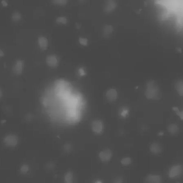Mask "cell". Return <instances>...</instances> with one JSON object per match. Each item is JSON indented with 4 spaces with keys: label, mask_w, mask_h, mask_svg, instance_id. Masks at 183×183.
Listing matches in <instances>:
<instances>
[{
    "label": "cell",
    "mask_w": 183,
    "mask_h": 183,
    "mask_svg": "<svg viewBox=\"0 0 183 183\" xmlns=\"http://www.w3.org/2000/svg\"><path fill=\"white\" fill-rule=\"evenodd\" d=\"M112 156V152L111 150L106 149L104 150L99 153V157L100 160L103 162H107L109 161Z\"/></svg>",
    "instance_id": "7"
},
{
    "label": "cell",
    "mask_w": 183,
    "mask_h": 183,
    "mask_svg": "<svg viewBox=\"0 0 183 183\" xmlns=\"http://www.w3.org/2000/svg\"><path fill=\"white\" fill-rule=\"evenodd\" d=\"M56 21H57V23L65 24L67 23V19L66 18L64 17V16H60V17L57 18V19H56Z\"/></svg>",
    "instance_id": "23"
},
{
    "label": "cell",
    "mask_w": 183,
    "mask_h": 183,
    "mask_svg": "<svg viewBox=\"0 0 183 183\" xmlns=\"http://www.w3.org/2000/svg\"><path fill=\"white\" fill-rule=\"evenodd\" d=\"M79 42L81 45H83V46H86L88 44V40L85 38H79Z\"/></svg>",
    "instance_id": "25"
},
{
    "label": "cell",
    "mask_w": 183,
    "mask_h": 183,
    "mask_svg": "<svg viewBox=\"0 0 183 183\" xmlns=\"http://www.w3.org/2000/svg\"><path fill=\"white\" fill-rule=\"evenodd\" d=\"M29 170V167L28 165L24 164L21 166V173H23V174H26L28 171Z\"/></svg>",
    "instance_id": "24"
},
{
    "label": "cell",
    "mask_w": 183,
    "mask_h": 183,
    "mask_svg": "<svg viewBox=\"0 0 183 183\" xmlns=\"http://www.w3.org/2000/svg\"><path fill=\"white\" fill-rule=\"evenodd\" d=\"M94 183H103L102 181L100 180H97L95 181Z\"/></svg>",
    "instance_id": "34"
},
{
    "label": "cell",
    "mask_w": 183,
    "mask_h": 183,
    "mask_svg": "<svg viewBox=\"0 0 183 183\" xmlns=\"http://www.w3.org/2000/svg\"><path fill=\"white\" fill-rule=\"evenodd\" d=\"M54 3L60 5H65L66 4L67 1L65 0H55L53 2Z\"/></svg>",
    "instance_id": "26"
},
{
    "label": "cell",
    "mask_w": 183,
    "mask_h": 183,
    "mask_svg": "<svg viewBox=\"0 0 183 183\" xmlns=\"http://www.w3.org/2000/svg\"><path fill=\"white\" fill-rule=\"evenodd\" d=\"M79 72L80 74H81V75H85V73L84 70L82 69H79Z\"/></svg>",
    "instance_id": "29"
},
{
    "label": "cell",
    "mask_w": 183,
    "mask_h": 183,
    "mask_svg": "<svg viewBox=\"0 0 183 183\" xmlns=\"http://www.w3.org/2000/svg\"><path fill=\"white\" fill-rule=\"evenodd\" d=\"M175 88L179 95L182 96L183 94V83L182 81L179 80L175 84Z\"/></svg>",
    "instance_id": "17"
},
{
    "label": "cell",
    "mask_w": 183,
    "mask_h": 183,
    "mask_svg": "<svg viewBox=\"0 0 183 183\" xmlns=\"http://www.w3.org/2000/svg\"><path fill=\"white\" fill-rule=\"evenodd\" d=\"M145 94L148 99H157L159 98L160 91L154 81H150L147 83Z\"/></svg>",
    "instance_id": "2"
},
{
    "label": "cell",
    "mask_w": 183,
    "mask_h": 183,
    "mask_svg": "<svg viewBox=\"0 0 183 183\" xmlns=\"http://www.w3.org/2000/svg\"><path fill=\"white\" fill-rule=\"evenodd\" d=\"M81 115L76 109H70L68 111L67 119L69 122L76 123L80 120Z\"/></svg>",
    "instance_id": "4"
},
{
    "label": "cell",
    "mask_w": 183,
    "mask_h": 183,
    "mask_svg": "<svg viewBox=\"0 0 183 183\" xmlns=\"http://www.w3.org/2000/svg\"><path fill=\"white\" fill-rule=\"evenodd\" d=\"M121 163L124 166L129 165L131 163V160L130 157H124L121 160Z\"/></svg>",
    "instance_id": "22"
},
{
    "label": "cell",
    "mask_w": 183,
    "mask_h": 183,
    "mask_svg": "<svg viewBox=\"0 0 183 183\" xmlns=\"http://www.w3.org/2000/svg\"><path fill=\"white\" fill-rule=\"evenodd\" d=\"M70 148V147L69 145H65V146H64V148H65L66 150H69V148Z\"/></svg>",
    "instance_id": "33"
},
{
    "label": "cell",
    "mask_w": 183,
    "mask_h": 183,
    "mask_svg": "<svg viewBox=\"0 0 183 183\" xmlns=\"http://www.w3.org/2000/svg\"><path fill=\"white\" fill-rule=\"evenodd\" d=\"M18 138L16 135L9 134L6 136L3 140L5 144L9 147H14L18 143Z\"/></svg>",
    "instance_id": "5"
},
{
    "label": "cell",
    "mask_w": 183,
    "mask_h": 183,
    "mask_svg": "<svg viewBox=\"0 0 183 183\" xmlns=\"http://www.w3.org/2000/svg\"><path fill=\"white\" fill-rule=\"evenodd\" d=\"M118 92L114 88L109 89L106 94V98L110 101H115L118 97Z\"/></svg>",
    "instance_id": "11"
},
{
    "label": "cell",
    "mask_w": 183,
    "mask_h": 183,
    "mask_svg": "<svg viewBox=\"0 0 183 183\" xmlns=\"http://www.w3.org/2000/svg\"><path fill=\"white\" fill-rule=\"evenodd\" d=\"M65 101L70 109H76V107L82 106L84 104L83 98L80 94L71 95Z\"/></svg>",
    "instance_id": "3"
},
{
    "label": "cell",
    "mask_w": 183,
    "mask_h": 183,
    "mask_svg": "<svg viewBox=\"0 0 183 183\" xmlns=\"http://www.w3.org/2000/svg\"><path fill=\"white\" fill-rule=\"evenodd\" d=\"M147 183H161L162 178L161 176L157 174H150L146 178Z\"/></svg>",
    "instance_id": "12"
},
{
    "label": "cell",
    "mask_w": 183,
    "mask_h": 183,
    "mask_svg": "<svg viewBox=\"0 0 183 183\" xmlns=\"http://www.w3.org/2000/svg\"><path fill=\"white\" fill-rule=\"evenodd\" d=\"M173 108V110L174 111H175L176 114L178 116H179V118H180L181 119V120H183V111H179V108H178V107H175V106H174V107H172Z\"/></svg>",
    "instance_id": "21"
},
{
    "label": "cell",
    "mask_w": 183,
    "mask_h": 183,
    "mask_svg": "<svg viewBox=\"0 0 183 183\" xmlns=\"http://www.w3.org/2000/svg\"><path fill=\"white\" fill-rule=\"evenodd\" d=\"M38 44L40 48L43 51H45L48 46V40L45 37L40 36L38 38Z\"/></svg>",
    "instance_id": "13"
},
{
    "label": "cell",
    "mask_w": 183,
    "mask_h": 183,
    "mask_svg": "<svg viewBox=\"0 0 183 183\" xmlns=\"http://www.w3.org/2000/svg\"><path fill=\"white\" fill-rule=\"evenodd\" d=\"M116 6V3L113 1H108L105 4L104 10L107 12H110L114 10Z\"/></svg>",
    "instance_id": "14"
},
{
    "label": "cell",
    "mask_w": 183,
    "mask_h": 183,
    "mask_svg": "<svg viewBox=\"0 0 183 183\" xmlns=\"http://www.w3.org/2000/svg\"><path fill=\"white\" fill-rule=\"evenodd\" d=\"M2 3L4 6H6L8 5V3L5 1H2Z\"/></svg>",
    "instance_id": "30"
},
{
    "label": "cell",
    "mask_w": 183,
    "mask_h": 183,
    "mask_svg": "<svg viewBox=\"0 0 183 183\" xmlns=\"http://www.w3.org/2000/svg\"><path fill=\"white\" fill-rule=\"evenodd\" d=\"M179 183V182H178V183Z\"/></svg>",
    "instance_id": "36"
},
{
    "label": "cell",
    "mask_w": 183,
    "mask_h": 183,
    "mask_svg": "<svg viewBox=\"0 0 183 183\" xmlns=\"http://www.w3.org/2000/svg\"><path fill=\"white\" fill-rule=\"evenodd\" d=\"M150 151L155 154H159L161 152V149L160 146L156 143H152L149 147Z\"/></svg>",
    "instance_id": "15"
},
{
    "label": "cell",
    "mask_w": 183,
    "mask_h": 183,
    "mask_svg": "<svg viewBox=\"0 0 183 183\" xmlns=\"http://www.w3.org/2000/svg\"><path fill=\"white\" fill-rule=\"evenodd\" d=\"M47 64L50 67H56L58 64V60L57 56L54 55H50L47 57Z\"/></svg>",
    "instance_id": "10"
},
{
    "label": "cell",
    "mask_w": 183,
    "mask_h": 183,
    "mask_svg": "<svg viewBox=\"0 0 183 183\" xmlns=\"http://www.w3.org/2000/svg\"><path fill=\"white\" fill-rule=\"evenodd\" d=\"M92 129L93 131L95 133H101L103 130L104 125L102 122L99 120L94 121L92 123Z\"/></svg>",
    "instance_id": "8"
},
{
    "label": "cell",
    "mask_w": 183,
    "mask_h": 183,
    "mask_svg": "<svg viewBox=\"0 0 183 183\" xmlns=\"http://www.w3.org/2000/svg\"><path fill=\"white\" fill-rule=\"evenodd\" d=\"M21 16L19 12H15L12 15V19L14 21H18L21 19Z\"/></svg>",
    "instance_id": "20"
},
{
    "label": "cell",
    "mask_w": 183,
    "mask_h": 183,
    "mask_svg": "<svg viewBox=\"0 0 183 183\" xmlns=\"http://www.w3.org/2000/svg\"><path fill=\"white\" fill-rule=\"evenodd\" d=\"M113 183H123V180L121 178H118L113 181Z\"/></svg>",
    "instance_id": "28"
},
{
    "label": "cell",
    "mask_w": 183,
    "mask_h": 183,
    "mask_svg": "<svg viewBox=\"0 0 183 183\" xmlns=\"http://www.w3.org/2000/svg\"><path fill=\"white\" fill-rule=\"evenodd\" d=\"M2 96H3V93H2V90L0 89V99L2 98Z\"/></svg>",
    "instance_id": "35"
},
{
    "label": "cell",
    "mask_w": 183,
    "mask_h": 183,
    "mask_svg": "<svg viewBox=\"0 0 183 183\" xmlns=\"http://www.w3.org/2000/svg\"><path fill=\"white\" fill-rule=\"evenodd\" d=\"M168 131L172 134L176 133L179 130L178 126L175 124H171L169 125L168 128Z\"/></svg>",
    "instance_id": "18"
},
{
    "label": "cell",
    "mask_w": 183,
    "mask_h": 183,
    "mask_svg": "<svg viewBox=\"0 0 183 183\" xmlns=\"http://www.w3.org/2000/svg\"><path fill=\"white\" fill-rule=\"evenodd\" d=\"M113 27L110 25H106L104 27V34L105 37H108L113 31Z\"/></svg>",
    "instance_id": "19"
},
{
    "label": "cell",
    "mask_w": 183,
    "mask_h": 183,
    "mask_svg": "<svg viewBox=\"0 0 183 183\" xmlns=\"http://www.w3.org/2000/svg\"><path fill=\"white\" fill-rule=\"evenodd\" d=\"M182 172V167L180 165H175L172 166L168 171V176L171 178H174L179 176Z\"/></svg>",
    "instance_id": "6"
},
{
    "label": "cell",
    "mask_w": 183,
    "mask_h": 183,
    "mask_svg": "<svg viewBox=\"0 0 183 183\" xmlns=\"http://www.w3.org/2000/svg\"><path fill=\"white\" fill-rule=\"evenodd\" d=\"M72 90L71 84L65 80L59 79L54 83L55 92L60 99L66 100L71 95Z\"/></svg>",
    "instance_id": "1"
},
{
    "label": "cell",
    "mask_w": 183,
    "mask_h": 183,
    "mask_svg": "<svg viewBox=\"0 0 183 183\" xmlns=\"http://www.w3.org/2000/svg\"><path fill=\"white\" fill-rule=\"evenodd\" d=\"M128 114V111L127 109H124L122 111V112H121L120 115L123 117H125Z\"/></svg>",
    "instance_id": "27"
},
{
    "label": "cell",
    "mask_w": 183,
    "mask_h": 183,
    "mask_svg": "<svg viewBox=\"0 0 183 183\" xmlns=\"http://www.w3.org/2000/svg\"><path fill=\"white\" fill-rule=\"evenodd\" d=\"M4 56V52H3V51H2V50H1V49H0V57H3Z\"/></svg>",
    "instance_id": "31"
},
{
    "label": "cell",
    "mask_w": 183,
    "mask_h": 183,
    "mask_svg": "<svg viewBox=\"0 0 183 183\" xmlns=\"http://www.w3.org/2000/svg\"><path fill=\"white\" fill-rule=\"evenodd\" d=\"M164 135V132L163 131H160L158 134V136H162Z\"/></svg>",
    "instance_id": "32"
},
{
    "label": "cell",
    "mask_w": 183,
    "mask_h": 183,
    "mask_svg": "<svg viewBox=\"0 0 183 183\" xmlns=\"http://www.w3.org/2000/svg\"><path fill=\"white\" fill-rule=\"evenodd\" d=\"M74 175L72 172L68 171L64 176V183H73Z\"/></svg>",
    "instance_id": "16"
},
{
    "label": "cell",
    "mask_w": 183,
    "mask_h": 183,
    "mask_svg": "<svg viewBox=\"0 0 183 183\" xmlns=\"http://www.w3.org/2000/svg\"><path fill=\"white\" fill-rule=\"evenodd\" d=\"M24 68V63L21 60H18L16 62L13 68V72L15 75H21L22 73Z\"/></svg>",
    "instance_id": "9"
}]
</instances>
